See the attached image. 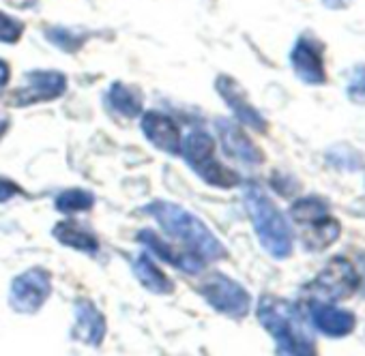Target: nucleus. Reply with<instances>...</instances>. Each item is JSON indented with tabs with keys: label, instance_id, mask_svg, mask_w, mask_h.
<instances>
[{
	"label": "nucleus",
	"instance_id": "nucleus-1",
	"mask_svg": "<svg viewBox=\"0 0 365 356\" xmlns=\"http://www.w3.org/2000/svg\"><path fill=\"white\" fill-rule=\"evenodd\" d=\"M144 213L150 215L168 236L180 241L190 251H194L200 260L215 262V260L228 258L226 247L209 230V226L202 219H198L194 213L185 211L182 206L165 202V200H155V202L144 206Z\"/></svg>",
	"mask_w": 365,
	"mask_h": 356
},
{
	"label": "nucleus",
	"instance_id": "nucleus-23",
	"mask_svg": "<svg viewBox=\"0 0 365 356\" xmlns=\"http://www.w3.org/2000/svg\"><path fill=\"white\" fill-rule=\"evenodd\" d=\"M346 95L354 105H365V65H356L350 71Z\"/></svg>",
	"mask_w": 365,
	"mask_h": 356
},
{
	"label": "nucleus",
	"instance_id": "nucleus-14",
	"mask_svg": "<svg viewBox=\"0 0 365 356\" xmlns=\"http://www.w3.org/2000/svg\"><path fill=\"white\" fill-rule=\"evenodd\" d=\"M144 137L168 155H180V131L176 122L163 112H144L140 120Z\"/></svg>",
	"mask_w": 365,
	"mask_h": 356
},
{
	"label": "nucleus",
	"instance_id": "nucleus-11",
	"mask_svg": "<svg viewBox=\"0 0 365 356\" xmlns=\"http://www.w3.org/2000/svg\"><path fill=\"white\" fill-rule=\"evenodd\" d=\"M215 88L220 93V97L226 101V105L232 110V114L237 116L239 125H245L258 133H267V120L264 116L250 103L245 88H241V84L237 80H232L230 75H220L215 80Z\"/></svg>",
	"mask_w": 365,
	"mask_h": 356
},
{
	"label": "nucleus",
	"instance_id": "nucleus-9",
	"mask_svg": "<svg viewBox=\"0 0 365 356\" xmlns=\"http://www.w3.org/2000/svg\"><path fill=\"white\" fill-rule=\"evenodd\" d=\"M67 90V78L61 71H29L24 75V84L14 90L11 105L29 108L35 103H46L61 99Z\"/></svg>",
	"mask_w": 365,
	"mask_h": 356
},
{
	"label": "nucleus",
	"instance_id": "nucleus-4",
	"mask_svg": "<svg viewBox=\"0 0 365 356\" xmlns=\"http://www.w3.org/2000/svg\"><path fill=\"white\" fill-rule=\"evenodd\" d=\"M180 155L185 159V163L211 187L232 189L241 183L237 172H232L230 167L215 159V142L202 129H196L185 140H180Z\"/></svg>",
	"mask_w": 365,
	"mask_h": 356
},
{
	"label": "nucleus",
	"instance_id": "nucleus-8",
	"mask_svg": "<svg viewBox=\"0 0 365 356\" xmlns=\"http://www.w3.org/2000/svg\"><path fill=\"white\" fill-rule=\"evenodd\" d=\"M356 288H359V273L354 264L344 256L331 258L329 264L316 275V279L309 286L316 298L322 300H346L356 292Z\"/></svg>",
	"mask_w": 365,
	"mask_h": 356
},
{
	"label": "nucleus",
	"instance_id": "nucleus-21",
	"mask_svg": "<svg viewBox=\"0 0 365 356\" xmlns=\"http://www.w3.org/2000/svg\"><path fill=\"white\" fill-rule=\"evenodd\" d=\"M46 37H48V41L52 46H56V48H61L63 52H69V54H76L88 41L86 33H80V31L67 28V26H48Z\"/></svg>",
	"mask_w": 365,
	"mask_h": 356
},
{
	"label": "nucleus",
	"instance_id": "nucleus-7",
	"mask_svg": "<svg viewBox=\"0 0 365 356\" xmlns=\"http://www.w3.org/2000/svg\"><path fill=\"white\" fill-rule=\"evenodd\" d=\"M52 294V275L41 268H29L18 275L9 290V305L16 313L33 315L37 313Z\"/></svg>",
	"mask_w": 365,
	"mask_h": 356
},
{
	"label": "nucleus",
	"instance_id": "nucleus-15",
	"mask_svg": "<svg viewBox=\"0 0 365 356\" xmlns=\"http://www.w3.org/2000/svg\"><path fill=\"white\" fill-rule=\"evenodd\" d=\"M309 320L316 330H320L327 337H346L354 330V315L346 309H337L329 303L322 300H312L309 303Z\"/></svg>",
	"mask_w": 365,
	"mask_h": 356
},
{
	"label": "nucleus",
	"instance_id": "nucleus-26",
	"mask_svg": "<svg viewBox=\"0 0 365 356\" xmlns=\"http://www.w3.org/2000/svg\"><path fill=\"white\" fill-rule=\"evenodd\" d=\"M359 262H361V268H363V294H365V253L359 256Z\"/></svg>",
	"mask_w": 365,
	"mask_h": 356
},
{
	"label": "nucleus",
	"instance_id": "nucleus-19",
	"mask_svg": "<svg viewBox=\"0 0 365 356\" xmlns=\"http://www.w3.org/2000/svg\"><path fill=\"white\" fill-rule=\"evenodd\" d=\"M108 103L114 112L125 118H138L144 110V99L138 88H131L123 82H114L108 90Z\"/></svg>",
	"mask_w": 365,
	"mask_h": 356
},
{
	"label": "nucleus",
	"instance_id": "nucleus-3",
	"mask_svg": "<svg viewBox=\"0 0 365 356\" xmlns=\"http://www.w3.org/2000/svg\"><path fill=\"white\" fill-rule=\"evenodd\" d=\"M243 202L247 209V215L252 219V226L256 230V236L262 245V249L273 256L275 260H286L292 253V230L282 215V211L275 206V202L254 183H250L243 192Z\"/></svg>",
	"mask_w": 365,
	"mask_h": 356
},
{
	"label": "nucleus",
	"instance_id": "nucleus-18",
	"mask_svg": "<svg viewBox=\"0 0 365 356\" xmlns=\"http://www.w3.org/2000/svg\"><path fill=\"white\" fill-rule=\"evenodd\" d=\"M52 236L65 245V247H71L76 251H82V253H88V256H95L99 251V241L93 232H88L84 226L76 224V221H61L54 226L52 230Z\"/></svg>",
	"mask_w": 365,
	"mask_h": 356
},
{
	"label": "nucleus",
	"instance_id": "nucleus-24",
	"mask_svg": "<svg viewBox=\"0 0 365 356\" xmlns=\"http://www.w3.org/2000/svg\"><path fill=\"white\" fill-rule=\"evenodd\" d=\"M20 194H22V189H20L14 181H9V178H3V176H0V204H5V202L18 198Z\"/></svg>",
	"mask_w": 365,
	"mask_h": 356
},
{
	"label": "nucleus",
	"instance_id": "nucleus-13",
	"mask_svg": "<svg viewBox=\"0 0 365 356\" xmlns=\"http://www.w3.org/2000/svg\"><path fill=\"white\" fill-rule=\"evenodd\" d=\"M217 133L224 146V152L245 165H260L264 161L262 150L245 135V131L241 129V125L226 120V118H217Z\"/></svg>",
	"mask_w": 365,
	"mask_h": 356
},
{
	"label": "nucleus",
	"instance_id": "nucleus-2",
	"mask_svg": "<svg viewBox=\"0 0 365 356\" xmlns=\"http://www.w3.org/2000/svg\"><path fill=\"white\" fill-rule=\"evenodd\" d=\"M256 313H258V322L275 339L277 354H297V356L316 354V341L307 330V326L303 324L299 309L292 303L264 294L258 303Z\"/></svg>",
	"mask_w": 365,
	"mask_h": 356
},
{
	"label": "nucleus",
	"instance_id": "nucleus-17",
	"mask_svg": "<svg viewBox=\"0 0 365 356\" xmlns=\"http://www.w3.org/2000/svg\"><path fill=\"white\" fill-rule=\"evenodd\" d=\"M131 268H133V275L135 279L153 294L157 296H168L174 292V283L157 268V264L150 260L148 253H138L131 262Z\"/></svg>",
	"mask_w": 365,
	"mask_h": 356
},
{
	"label": "nucleus",
	"instance_id": "nucleus-22",
	"mask_svg": "<svg viewBox=\"0 0 365 356\" xmlns=\"http://www.w3.org/2000/svg\"><path fill=\"white\" fill-rule=\"evenodd\" d=\"M22 35H24V22L0 11V43L14 46L22 39Z\"/></svg>",
	"mask_w": 365,
	"mask_h": 356
},
{
	"label": "nucleus",
	"instance_id": "nucleus-12",
	"mask_svg": "<svg viewBox=\"0 0 365 356\" xmlns=\"http://www.w3.org/2000/svg\"><path fill=\"white\" fill-rule=\"evenodd\" d=\"M138 243L144 245L150 253H155L161 262L176 266L178 271L187 273V275H198L205 268V260H200L196 253H192L190 249L187 251L176 249L174 245H170L161 236H157L153 230H142L138 234Z\"/></svg>",
	"mask_w": 365,
	"mask_h": 356
},
{
	"label": "nucleus",
	"instance_id": "nucleus-5",
	"mask_svg": "<svg viewBox=\"0 0 365 356\" xmlns=\"http://www.w3.org/2000/svg\"><path fill=\"white\" fill-rule=\"evenodd\" d=\"M290 217L303 230V241L312 251H322L331 247L339 234L341 226L331 217L327 204L320 198H301L290 206Z\"/></svg>",
	"mask_w": 365,
	"mask_h": 356
},
{
	"label": "nucleus",
	"instance_id": "nucleus-16",
	"mask_svg": "<svg viewBox=\"0 0 365 356\" xmlns=\"http://www.w3.org/2000/svg\"><path fill=\"white\" fill-rule=\"evenodd\" d=\"M73 313H76V324H73V333H71L73 339H80L93 347H99L103 343V337L108 330L103 313L88 298L76 300Z\"/></svg>",
	"mask_w": 365,
	"mask_h": 356
},
{
	"label": "nucleus",
	"instance_id": "nucleus-6",
	"mask_svg": "<svg viewBox=\"0 0 365 356\" xmlns=\"http://www.w3.org/2000/svg\"><path fill=\"white\" fill-rule=\"evenodd\" d=\"M198 292L217 313L235 320L245 318L252 309L250 292L224 273H211L205 277L198 286Z\"/></svg>",
	"mask_w": 365,
	"mask_h": 356
},
{
	"label": "nucleus",
	"instance_id": "nucleus-20",
	"mask_svg": "<svg viewBox=\"0 0 365 356\" xmlns=\"http://www.w3.org/2000/svg\"><path fill=\"white\" fill-rule=\"evenodd\" d=\"M54 206L63 215H78L86 213L95 206V196L86 189H65L56 196Z\"/></svg>",
	"mask_w": 365,
	"mask_h": 356
},
{
	"label": "nucleus",
	"instance_id": "nucleus-10",
	"mask_svg": "<svg viewBox=\"0 0 365 356\" xmlns=\"http://www.w3.org/2000/svg\"><path fill=\"white\" fill-rule=\"evenodd\" d=\"M322 43L316 41L309 35H301L290 52V65L294 75L309 84V86H322L327 82L324 71V58H322Z\"/></svg>",
	"mask_w": 365,
	"mask_h": 356
},
{
	"label": "nucleus",
	"instance_id": "nucleus-25",
	"mask_svg": "<svg viewBox=\"0 0 365 356\" xmlns=\"http://www.w3.org/2000/svg\"><path fill=\"white\" fill-rule=\"evenodd\" d=\"M9 78H11V69L5 61H0V88H5L9 84Z\"/></svg>",
	"mask_w": 365,
	"mask_h": 356
}]
</instances>
